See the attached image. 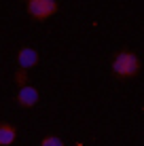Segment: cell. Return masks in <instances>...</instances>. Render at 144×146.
<instances>
[{
	"instance_id": "obj_1",
	"label": "cell",
	"mask_w": 144,
	"mask_h": 146,
	"mask_svg": "<svg viewBox=\"0 0 144 146\" xmlns=\"http://www.w3.org/2000/svg\"><path fill=\"white\" fill-rule=\"evenodd\" d=\"M140 70V59L136 57L131 51H121L112 59V72L117 78H131Z\"/></svg>"
},
{
	"instance_id": "obj_2",
	"label": "cell",
	"mask_w": 144,
	"mask_h": 146,
	"mask_svg": "<svg viewBox=\"0 0 144 146\" xmlns=\"http://www.w3.org/2000/svg\"><path fill=\"white\" fill-rule=\"evenodd\" d=\"M30 17L38 19V21H44V19L53 17L57 13V2L55 0H30L26 4Z\"/></svg>"
},
{
	"instance_id": "obj_3",
	"label": "cell",
	"mask_w": 144,
	"mask_h": 146,
	"mask_svg": "<svg viewBox=\"0 0 144 146\" xmlns=\"http://www.w3.org/2000/svg\"><path fill=\"white\" fill-rule=\"evenodd\" d=\"M38 64V51L32 47H23L21 51L17 53V68H19V80L23 83V74L28 70H32Z\"/></svg>"
},
{
	"instance_id": "obj_4",
	"label": "cell",
	"mask_w": 144,
	"mask_h": 146,
	"mask_svg": "<svg viewBox=\"0 0 144 146\" xmlns=\"http://www.w3.org/2000/svg\"><path fill=\"white\" fill-rule=\"evenodd\" d=\"M17 102L21 104L23 108H32L38 104V91L36 87H32V85H21L17 91Z\"/></svg>"
},
{
	"instance_id": "obj_5",
	"label": "cell",
	"mask_w": 144,
	"mask_h": 146,
	"mask_svg": "<svg viewBox=\"0 0 144 146\" xmlns=\"http://www.w3.org/2000/svg\"><path fill=\"white\" fill-rule=\"evenodd\" d=\"M17 138V129L11 123H0V146H11Z\"/></svg>"
},
{
	"instance_id": "obj_6",
	"label": "cell",
	"mask_w": 144,
	"mask_h": 146,
	"mask_svg": "<svg viewBox=\"0 0 144 146\" xmlns=\"http://www.w3.org/2000/svg\"><path fill=\"white\" fill-rule=\"evenodd\" d=\"M40 146H64V142L57 138V135H44L40 140Z\"/></svg>"
}]
</instances>
